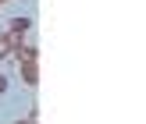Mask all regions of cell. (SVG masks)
<instances>
[{"label": "cell", "instance_id": "1", "mask_svg": "<svg viewBox=\"0 0 146 124\" xmlns=\"http://www.w3.org/2000/svg\"><path fill=\"white\" fill-rule=\"evenodd\" d=\"M29 28H32V18H11L7 28H4V35L11 39V46H21L25 35H29Z\"/></svg>", "mask_w": 146, "mask_h": 124}, {"label": "cell", "instance_id": "2", "mask_svg": "<svg viewBox=\"0 0 146 124\" xmlns=\"http://www.w3.org/2000/svg\"><path fill=\"white\" fill-rule=\"evenodd\" d=\"M18 75L29 89H36L39 85V60H18Z\"/></svg>", "mask_w": 146, "mask_h": 124}, {"label": "cell", "instance_id": "3", "mask_svg": "<svg viewBox=\"0 0 146 124\" xmlns=\"http://www.w3.org/2000/svg\"><path fill=\"white\" fill-rule=\"evenodd\" d=\"M11 53H14V46H11V39H7L4 32H0V60H11Z\"/></svg>", "mask_w": 146, "mask_h": 124}, {"label": "cell", "instance_id": "4", "mask_svg": "<svg viewBox=\"0 0 146 124\" xmlns=\"http://www.w3.org/2000/svg\"><path fill=\"white\" fill-rule=\"evenodd\" d=\"M4 92H7V78L0 75V96H4Z\"/></svg>", "mask_w": 146, "mask_h": 124}, {"label": "cell", "instance_id": "5", "mask_svg": "<svg viewBox=\"0 0 146 124\" xmlns=\"http://www.w3.org/2000/svg\"><path fill=\"white\" fill-rule=\"evenodd\" d=\"M14 124H36V117H25V121H14Z\"/></svg>", "mask_w": 146, "mask_h": 124}, {"label": "cell", "instance_id": "6", "mask_svg": "<svg viewBox=\"0 0 146 124\" xmlns=\"http://www.w3.org/2000/svg\"><path fill=\"white\" fill-rule=\"evenodd\" d=\"M0 7H4V0H0Z\"/></svg>", "mask_w": 146, "mask_h": 124}, {"label": "cell", "instance_id": "7", "mask_svg": "<svg viewBox=\"0 0 146 124\" xmlns=\"http://www.w3.org/2000/svg\"><path fill=\"white\" fill-rule=\"evenodd\" d=\"M4 4H7V0H4Z\"/></svg>", "mask_w": 146, "mask_h": 124}]
</instances>
